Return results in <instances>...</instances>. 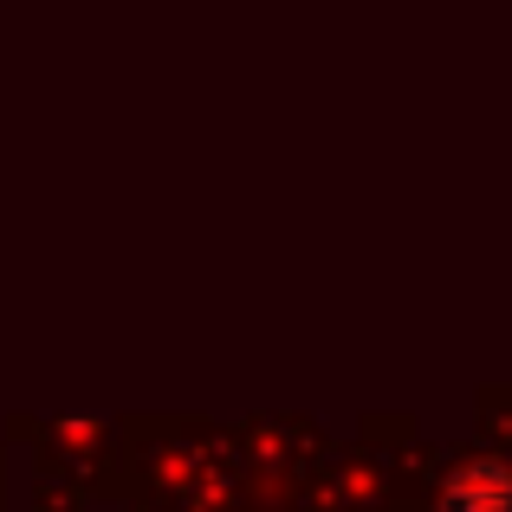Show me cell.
Segmentation results:
<instances>
[{"mask_svg":"<svg viewBox=\"0 0 512 512\" xmlns=\"http://www.w3.org/2000/svg\"><path fill=\"white\" fill-rule=\"evenodd\" d=\"M435 512H512V461L506 454H474V461H461L441 480Z\"/></svg>","mask_w":512,"mask_h":512,"instance_id":"cell-1","label":"cell"}]
</instances>
